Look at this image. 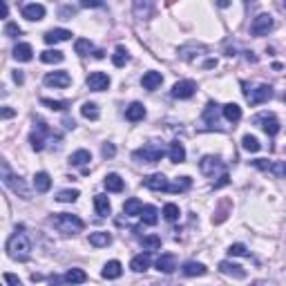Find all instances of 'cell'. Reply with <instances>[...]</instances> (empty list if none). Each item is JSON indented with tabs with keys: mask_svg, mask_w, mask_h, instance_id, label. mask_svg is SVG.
<instances>
[{
	"mask_svg": "<svg viewBox=\"0 0 286 286\" xmlns=\"http://www.w3.org/2000/svg\"><path fill=\"white\" fill-rule=\"evenodd\" d=\"M7 255L11 259H16V262H25V259H29V255H31V241H29V237H27V232H22V226L16 228V232L9 237V241H7Z\"/></svg>",
	"mask_w": 286,
	"mask_h": 286,
	"instance_id": "cell-1",
	"label": "cell"
},
{
	"mask_svg": "<svg viewBox=\"0 0 286 286\" xmlns=\"http://www.w3.org/2000/svg\"><path fill=\"white\" fill-rule=\"evenodd\" d=\"M54 228H56L58 232H63V235H76V232L83 230V219L78 217V214H72V213H61L56 214V217L52 219Z\"/></svg>",
	"mask_w": 286,
	"mask_h": 286,
	"instance_id": "cell-2",
	"label": "cell"
},
{
	"mask_svg": "<svg viewBox=\"0 0 286 286\" xmlns=\"http://www.w3.org/2000/svg\"><path fill=\"white\" fill-rule=\"evenodd\" d=\"M163 154H165L163 145L156 143V141H150V143H145L143 147H139V150L134 152V159L143 161V163H156V161H161Z\"/></svg>",
	"mask_w": 286,
	"mask_h": 286,
	"instance_id": "cell-3",
	"label": "cell"
},
{
	"mask_svg": "<svg viewBox=\"0 0 286 286\" xmlns=\"http://www.w3.org/2000/svg\"><path fill=\"white\" fill-rule=\"evenodd\" d=\"M199 170L206 174L208 179H219L226 174V165L219 156H213V154H206L204 159L199 161Z\"/></svg>",
	"mask_w": 286,
	"mask_h": 286,
	"instance_id": "cell-4",
	"label": "cell"
},
{
	"mask_svg": "<svg viewBox=\"0 0 286 286\" xmlns=\"http://www.w3.org/2000/svg\"><path fill=\"white\" fill-rule=\"evenodd\" d=\"M36 130L29 134V143H31V147H34L36 152H40L45 147V143H47V139H58V137H54V132L49 130V125L45 123L43 119H36Z\"/></svg>",
	"mask_w": 286,
	"mask_h": 286,
	"instance_id": "cell-5",
	"label": "cell"
},
{
	"mask_svg": "<svg viewBox=\"0 0 286 286\" xmlns=\"http://www.w3.org/2000/svg\"><path fill=\"white\" fill-rule=\"evenodd\" d=\"M2 183L7 188H11V192H16L18 197H22V199H29V188H27V183L22 181L20 177H13L11 172H9V165L2 163Z\"/></svg>",
	"mask_w": 286,
	"mask_h": 286,
	"instance_id": "cell-6",
	"label": "cell"
},
{
	"mask_svg": "<svg viewBox=\"0 0 286 286\" xmlns=\"http://www.w3.org/2000/svg\"><path fill=\"white\" fill-rule=\"evenodd\" d=\"M244 94H246V101H248L250 105H259V103L268 101V98L273 96V87L262 83V85H255V87H250V89H244Z\"/></svg>",
	"mask_w": 286,
	"mask_h": 286,
	"instance_id": "cell-7",
	"label": "cell"
},
{
	"mask_svg": "<svg viewBox=\"0 0 286 286\" xmlns=\"http://www.w3.org/2000/svg\"><path fill=\"white\" fill-rule=\"evenodd\" d=\"M253 123L259 125L268 137H275V134L280 132V121H277L275 114H259V116H255V119H253Z\"/></svg>",
	"mask_w": 286,
	"mask_h": 286,
	"instance_id": "cell-8",
	"label": "cell"
},
{
	"mask_svg": "<svg viewBox=\"0 0 286 286\" xmlns=\"http://www.w3.org/2000/svg\"><path fill=\"white\" fill-rule=\"evenodd\" d=\"M273 29V16L271 13H259L250 25V34L253 36H266Z\"/></svg>",
	"mask_w": 286,
	"mask_h": 286,
	"instance_id": "cell-9",
	"label": "cell"
},
{
	"mask_svg": "<svg viewBox=\"0 0 286 286\" xmlns=\"http://www.w3.org/2000/svg\"><path fill=\"white\" fill-rule=\"evenodd\" d=\"M143 186L150 188V190H154V192H170V181L161 172L145 177V179H143Z\"/></svg>",
	"mask_w": 286,
	"mask_h": 286,
	"instance_id": "cell-10",
	"label": "cell"
},
{
	"mask_svg": "<svg viewBox=\"0 0 286 286\" xmlns=\"http://www.w3.org/2000/svg\"><path fill=\"white\" fill-rule=\"evenodd\" d=\"M87 87L92 92H103V89L110 87V76L103 74V72H92L87 76Z\"/></svg>",
	"mask_w": 286,
	"mask_h": 286,
	"instance_id": "cell-11",
	"label": "cell"
},
{
	"mask_svg": "<svg viewBox=\"0 0 286 286\" xmlns=\"http://www.w3.org/2000/svg\"><path fill=\"white\" fill-rule=\"evenodd\" d=\"M195 92H197L195 80H179V83H174V87H172L174 98H190V96H195Z\"/></svg>",
	"mask_w": 286,
	"mask_h": 286,
	"instance_id": "cell-12",
	"label": "cell"
},
{
	"mask_svg": "<svg viewBox=\"0 0 286 286\" xmlns=\"http://www.w3.org/2000/svg\"><path fill=\"white\" fill-rule=\"evenodd\" d=\"M70 83H72V76L67 72H49L45 76V85H49V87H67Z\"/></svg>",
	"mask_w": 286,
	"mask_h": 286,
	"instance_id": "cell-13",
	"label": "cell"
},
{
	"mask_svg": "<svg viewBox=\"0 0 286 286\" xmlns=\"http://www.w3.org/2000/svg\"><path fill=\"white\" fill-rule=\"evenodd\" d=\"M219 271H221L223 275L235 277V280H244L246 277V268L239 266V264H232V262H219Z\"/></svg>",
	"mask_w": 286,
	"mask_h": 286,
	"instance_id": "cell-14",
	"label": "cell"
},
{
	"mask_svg": "<svg viewBox=\"0 0 286 286\" xmlns=\"http://www.w3.org/2000/svg\"><path fill=\"white\" fill-rule=\"evenodd\" d=\"M72 38V31H67V29H49V31H45V36H43V40L47 45H56V43H63V40H70Z\"/></svg>",
	"mask_w": 286,
	"mask_h": 286,
	"instance_id": "cell-15",
	"label": "cell"
},
{
	"mask_svg": "<svg viewBox=\"0 0 286 286\" xmlns=\"http://www.w3.org/2000/svg\"><path fill=\"white\" fill-rule=\"evenodd\" d=\"M177 268V257L172 253H163L156 259V271L159 273H172Z\"/></svg>",
	"mask_w": 286,
	"mask_h": 286,
	"instance_id": "cell-16",
	"label": "cell"
},
{
	"mask_svg": "<svg viewBox=\"0 0 286 286\" xmlns=\"http://www.w3.org/2000/svg\"><path fill=\"white\" fill-rule=\"evenodd\" d=\"M152 264V255H150V250H145V253H141V255H137V257H132V262H130V268H132L134 273H143L147 266Z\"/></svg>",
	"mask_w": 286,
	"mask_h": 286,
	"instance_id": "cell-17",
	"label": "cell"
},
{
	"mask_svg": "<svg viewBox=\"0 0 286 286\" xmlns=\"http://www.w3.org/2000/svg\"><path fill=\"white\" fill-rule=\"evenodd\" d=\"M22 16L27 18V20H43L45 18V7L38 2H31V4H25L22 7Z\"/></svg>",
	"mask_w": 286,
	"mask_h": 286,
	"instance_id": "cell-18",
	"label": "cell"
},
{
	"mask_svg": "<svg viewBox=\"0 0 286 286\" xmlns=\"http://www.w3.org/2000/svg\"><path fill=\"white\" fill-rule=\"evenodd\" d=\"M63 282L65 284H83V282H87V273L83 271V268H70V271L63 275Z\"/></svg>",
	"mask_w": 286,
	"mask_h": 286,
	"instance_id": "cell-19",
	"label": "cell"
},
{
	"mask_svg": "<svg viewBox=\"0 0 286 286\" xmlns=\"http://www.w3.org/2000/svg\"><path fill=\"white\" fill-rule=\"evenodd\" d=\"M217 103H213L210 101L208 105H206V110H204V121H206V125L208 128H217L219 125V112H217Z\"/></svg>",
	"mask_w": 286,
	"mask_h": 286,
	"instance_id": "cell-20",
	"label": "cell"
},
{
	"mask_svg": "<svg viewBox=\"0 0 286 286\" xmlns=\"http://www.w3.org/2000/svg\"><path fill=\"white\" fill-rule=\"evenodd\" d=\"M181 273L186 277H199V275H206L208 268H206L201 262H186V264H183V268H181Z\"/></svg>",
	"mask_w": 286,
	"mask_h": 286,
	"instance_id": "cell-21",
	"label": "cell"
},
{
	"mask_svg": "<svg viewBox=\"0 0 286 286\" xmlns=\"http://www.w3.org/2000/svg\"><path fill=\"white\" fill-rule=\"evenodd\" d=\"M168 156H170V161H172V163H183V161H186V147H183V143H179V141L170 143Z\"/></svg>",
	"mask_w": 286,
	"mask_h": 286,
	"instance_id": "cell-22",
	"label": "cell"
},
{
	"mask_svg": "<svg viewBox=\"0 0 286 286\" xmlns=\"http://www.w3.org/2000/svg\"><path fill=\"white\" fill-rule=\"evenodd\" d=\"M221 114L228 123H237V121L241 119V107L237 105V103H226V105L221 107Z\"/></svg>",
	"mask_w": 286,
	"mask_h": 286,
	"instance_id": "cell-23",
	"label": "cell"
},
{
	"mask_svg": "<svg viewBox=\"0 0 286 286\" xmlns=\"http://www.w3.org/2000/svg\"><path fill=\"white\" fill-rule=\"evenodd\" d=\"M163 83V76H161V72H145L141 78V85L145 89H156L159 85Z\"/></svg>",
	"mask_w": 286,
	"mask_h": 286,
	"instance_id": "cell-24",
	"label": "cell"
},
{
	"mask_svg": "<svg viewBox=\"0 0 286 286\" xmlns=\"http://www.w3.org/2000/svg\"><path fill=\"white\" fill-rule=\"evenodd\" d=\"M121 273H123V266H121V262H116V259H112V262H107L105 266H103V277H105V280H119Z\"/></svg>",
	"mask_w": 286,
	"mask_h": 286,
	"instance_id": "cell-25",
	"label": "cell"
},
{
	"mask_svg": "<svg viewBox=\"0 0 286 286\" xmlns=\"http://www.w3.org/2000/svg\"><path fill=\"white\" fill-rule=\"evenodd\" d=\"M31 56H34V49H31V45L18 43L16 47H13V58H16V61L27 63V61H31Z\"/></svg>",
	"mask_w": 286,
	"mask_h": 286,
	"instance_id": "cell-26",
	"label": "cell"
},
{
	"mask_svg": "<svg viewBox=\"0 0 286 286\" xmlns=\"http://www.w3.org/2000/svg\"><path fill=\"white\" fill-rule=\"evenodd\" d=\"M94 208H96L98 217H107V214L112 213V206H110L107 195H96V197H94Z\"/></svg>",
	"mask_w": 286,
	"mask_h": 286,
	"instance_id": "cell-27",
	"label": "cell"
},
{
	"mask_svg": "<svg viewBox=\"0 0 286 286\" xmlns=\"http://www.w3.org/2000/svg\"><path fill=\"white\" fill-rule=\"evenodd\" d=\"M89 244L96 246V248H103V246H110L112 244V235L105 230H98V232H92L89 235Z\"/></svg>",
	"mask_w": 286,
	"mask_h": 286,
	"instance_id": "cell-28",
	"label": "cell"
},
{
	"mask_svg": "<svg viewBox=\"0 0 286 286\" xmlns=\"http://www.w3.org/2000/svg\"><path fill=\"white\" fill-rule=\"evenodd\" d=\"M34 188H36V192H47L49 188H52V177H49L47 172H36Z\"/></svg>",
	"mask_w": 286,
	"mask_h": 286,
	"instance_id": "cell-29",
	"label": "cell"
},
{
	"mask_svg": "<svg viewBox=\"0 0 286 286\" xmlns=\"http://www.w3.org/2000/svg\"><path fill=\"white\" fill-rule=\"evenodd\" d=\"M103 183H105V188H107L110 192H121V190H123V186H125L123 179H121L116 172H110V174H107Z\"/></svg>",
	"mask_w": 286,
	"mask_h": 286,
	"instance_id": "cell-30",
	"label": "cell"
},
{
	"mask_svg": "<svg viewBox=\"0 0 286 286\" xmlns=\"http://www.w3.org/2000/svg\"><path fill=\"white\" fill-rule=\"evenodd\" d=\"M143 116H145V107H143V103H132V105L125 110V119L128 121H141Z\"/></svg>",
	"mask_w": 286,
	"mask_h": 286,
	"instance_id": "cell-31",
	"label": "cell"
},
{
	"mask_svg": "<svg viewBox=\"0 0 286 286\" xmlns=\"http://www.w3.org/2000/svg\"><path fill=\"white\" fill-rule=\"evenodd\" d=\"M141 219H143V223H147V226H154V223L159 221V210H156L154 206H143Z\"/></svg>",
	"mask_w": 286,
	"mask_h": 286,
	"instance_id": "cell-32",
	"label": "cell"
},
{
	"mask_svg": "<svg viewBox=\"0 0 286 286\" xmlns=\"http://www.w3.org/2000/svg\"><path fill=\"white\" fill-rule=\"evenodd\" d=\"M141 210H143V204L137 199V197H132V199H128L123 204V213L128 214V217H134V214H141Z\"/></svg>",
	"mask_w": 286,
	"mask_h": 286,
	"instance_id": "cell-33",
	"label": "cell"
},
{
	"mask_svg": "<svg viewBox=\"0 0 286 286\" xmlns=\"http://www.w3.org/2000/svg\"><path fill=\"white\" fill-rule=\"evenodd\" d=\"M87 161H92L89 150H76V152H72V156H70V163L72 165H85Z\"/></svg>",
	"mask_w": 286,
	"mask_h": 286,
	"instance_id": "cell-34",
	"label": "cell"
},
{
	"mask_svg": "<svg viewBox=\"0 0 286 286\" xmlns=\"http://www.w3.org/2000/svg\"><path fill=\"white\" fill-rule=\"evenodd\" d=\"M63 58H65V54L63 52H58V49H47V52H43L40 54V61L43 63H63Z\"/></svg>",
	"mask_w": 286,
	"mask_h": 286,
	"instance_id": "cell-35",
	"label": "cell"
},
{
	"mask_svg": "<svg viewBox=\"0 0 286 286\" xmlns=\"http://www.w3.org/2000/svg\"><path fill=\"white\" fill-rule=\"evenodd\" d=\"M130 61V56H128V49L123 47V45H119V47L114 49V56H112V63H114L116 67H125V63Z\"/></svg>",
	"mask_w": 286,
	"mask_h": 286,
	"instance_id": "cell-36",
	"label": "cell"
},
{
	"mask_svg": "<svg viewBox=\"0 0 286 286\" xmlns=\"http://www.w3.org/2000/svg\"><path fill=\"white\" fill-rule=\"evenodd\" d=\"M74 49L78 56H87V54L94 49V45H92V40H87V38H78L74 43Z\"/></svg>",
	"mask_w": 286,
	"mask_h": 286,
	"instance_id": "cell-37",
	"label": "cell"
},
{
	"mask_svg": "<svg viewBox=\"0 0 286 286\" xmlns=\"http://www.w3.org/2000/svg\"><path fill=\"white\" fill-rule=\"evenodd\" d=\"M80 114H83L85 119H89V121H96L98 119L96 103H83V105H80Z\"/></svg>",
	"mask_w": 286,
	"mask_h": 286,
	"instance_id": "cell-38",
	"label": "cell"
},
{
	"mask_svg": "<svg viewBox=\"0 0 286 286\" xmlns=\"http://www.w3.org/2000/svg\"><path fill=\"white\" fill-rule=\"evenodd\" d=\"M241 147H244L246 152H259V147H262V143H259L255 137H250V134H246V137L241 139Z\"/></svg>",
	"mask_w": 286,
	"mask_h": 286,
	"instance_id": "cell-39",
	"label": "cell"
},
{
	"mask_svg": "<svg viewBox=\"0 0 286 286\" xmlns=\"http://www.w3.org/2000/svg\"><path fill=\"white\" fill-rule=\"evenodd\" d=\"M78 197H80L78 190H61V192L56 195V199L61 201V204H74Z\"/></svg>",
	"mask_w": 286,
	"mask_h": 286,
	"instance_id": "cell-40",
	"label": "cell"
},
{
	"mask_svg": "<svg viewBox=\"0 0 286 286\" xmlns=\"http://www.w3.org/2000/svg\"><path fill=\"white\" fill-rule=\"evenodd\" d=\"M192 186L190 177H179L174 183H170V192H186Z\"/></svg>",
	"mask_w": 286,
	"mask_h": 286,
	"instance_id": "cell-41",
	"label": "cell"
},
{
	"mask_svg": "<svg viewBox=\"0 0 286 286\" xmlns=\"http://www.w3.org/2000/svg\"><path fill=\"white\" fill-rule=\"evenodd\" d=\"M179 206L177 204H165V208H163V217L168 219V221H177L179 219Z\"/></svg>",
	"mask_w": 286,
	"mask_h": 286,
	"instance_id": "cell-42",
	"label": "cell"
},
{
	"mask_svg": "<svg viewBox=\"0 0 286 286\" xmlns=\"http://www.w3.org/2000/svg\"><path fill=\"white\" fill-rule=\"evenodd\" d=\"M143 248H147V250H156V248H161V237H156V235H147V237H143Z\"/></svg>",
	"mask_w": 286,
	"mask_h": 286,
	"instance_id": "cell-43",
	"label": "cell"
},
{
	"mask_svg": "<svg viewBox=\"0 0 286 286\" xmlns=\"http://www.w3.org/2000/svg\"><path fill=\"white\" fill-rule=\"evenodd\" d=\"M268 172H273L277 179H284V177H286V161H280V163H271Z\"/></svg>",
	"mask_w": 286,
	"mask_h": 286,
	"instance_id": "cell-44",
	"label": "cell"
},
{
	"mask_svg": "<svg viewBox=\"0 0 286 286\" xmlns=\"http://www.w3.org/2000/svg\"><path fill=\"white\" fill-rule=\"evenodd\" d=\"M43 105H47L49 110H56V112H63L67 107V101H52V98H43Z\"/></svg>",
	"mask_w": 286,
	"mask_h": 286,
	"instance_id": "cell-45",
	"label": "cell"
},
{
	"mask_svg": "<svg viewBox=\"0 0 286 286\" xmlns=\"http://www.w3.org/2000/svg\"><path fill=\"white\" fill-rule=\"evenodd\" d=\"M228 255H230V257H244V255H248V248H246L244 244H232L230 248H228Z\"/></svg>",
	"mask_w": 286,
	"mask_h": 286,
	"instance_id": "cell-46",
	"label": "cell"
},
{
	"mask_svg": "<svg viewBox=\"0 0 286 286\" xmlns=\"http://www.w3.org/2000/svg\"><path fill=\"white\" fill-rule=\"evenodd\" d=\"M22 29L16 25V22H7L4 25V36H9V38H16V36H20Z\"/></svg>",
	"mask_w": 286,
	"mask_h": 286,
	"instance_id": "cell-47",
	"label": "cell"
},
{
	"mask_svg": "<svg viewBox=\"0 0 286 286\" xmlns=\"http://www.w3.org/2000/svg\"><path fill=\"white\" fill-rule=\"evenodd\" d=\"M74 13H76V7H72V4H67V7L61 9V18H63V20H70Z\"/></svg>",
	"mask_w": 286,
	"mask_h": 286,
	"instance_id": "cell-48",
	"label": "cell"
},
{
	"mask_svg": "<svg viewBox=\"0 0 286 286\" xmlns=\"http://www.w3.org/2000/svg\"><path fill=\"white\" fill-rule=\"evenodd\" d=\"M4 282H7V286H22V282L13 273H4Z\"/></svg>",
	"mask_w": 286,
	"mask_h": 286,
	"instance_id": "cell-49",
	"label": "cell"
},
{
	"mask_svg": "<svg viewBox=\"0 0 286 286\" xmlns=\"http://www.w3.org/2000/svg\"><path fill=\"white\" fill-rule=\"evenodd\" d=\"M114 154H116L114 143H105V145H103V156H105V159H112Z\"/></svg>",
	"mask_w": 286,
	"mask_h": 286,
	"instance_id": "cell-50",
	"label": "cell"
},
{
	"mask_svg": "<svg viewBox=\"0 0 286 286\" xmlns=\"http://www.w3.org/2000/svg\"><path fill=\"white\" fill-rule=\"evenodd\" d=\"M253 165H255V168H259V170H268V168H271V161H268V159H255Z\"/></svg>",
	"mask_w": 286,
	"mask_h": 286,
	"instance_id": "cell-51",
	"label": "cell"
},
{
	"mask_svg": "<svg viewBox=\"0 0 286 286\" xmlns=\"http://www.w3.org/2000/svg\"><path fill=\"white\" fill-rule=\"evenodd\" d=\"M134 9H137V13H139V16H141V11L143 13H147V11H150V4H141V2H137V4H134Z\"/></svg>",
	"mask_w": 286,
	"mask_h": 286,
	"instance_id": "cell-52",
	"label": "cell"
},
{
	"mask_svg": "<svg viewBox=\"0 0 286 286\" xmlns=\"http://www.w3.org/2000/svg\"><path fill=\"white\" fill-rule=\"evenodd\" d=\"M80 7H103V2H98V0H83Z\"/></svg>",
	"mask_w": 286,
	"mask_h": 286,
	"instance_id": "cell-53",
	"label": "cell"
},
{
	"mask_svg": "<svg viewBox=\"0 0 286 286\" xmlns=\"http://www.w3.org/2000/svg\"><path fill=\"white\" fill-rule=\"evenodd\" d=\"M253 286H277L275 282H268V280H257Z\"/></svg>",
	"mask_w": 286,
	"mask_h": 286,
	"instance_id": "cell-54",
	"label": "cell"
},
{
	"mask_svg": "<svg viewBox=\"0 0 286 286\" xmlns=\"http://www.w3.org/2000/svg\"><path fill=\"white\" fill-rule=\"evenodd\" d=\"M7 13H9L7 2H0V16H2V18H7Z\"/></svg>",
	"mask_w": 286,
	"mask_h": 286,
	"instance_id": "cell-55",
	"label": "cell"
},
{
	"mask_svg": "<svg viewBox=\"0 0 286 286\" xmlns=\"http://www.w3.org/2000/svg\"><path fill=\"white\" fill-rule=\"evenodd\" d=\"M11 116H13V110H11V107H4V110H2V119H11Z\"/></svg>",
	"mask_w": 286,
	"mask_h": 286,
	"instance_id": "cell-56",
	"label": "cell"
},
{
	"mask_svg": "<svg viewBox=\"0 0 286 286\" xmlns=\"http://www.w3.org/2000/svg\"><path fill=\"white\" fill-rule=\"evenodd\" d=\"M13 80H16V83H18V85H20V83H22V80H25V76H22V74H20V72H13Z\"/></svg>",
	"mask_w": 286,
	"mask_h": 286,
	"instance_id": "cell-57",
	"label": "cell"
},
{
	"mask_svg": "<svg viewBox=\"0 0 286 286\" xmlns=\"http://www.w3.org/2000/svg\"><path fill=\"white\" fill-rule=\"evenodd\" d=\"M49 284H52V286H61V280H58V277H56V275H54V277H52V280H49Z\"/></svg>",
	"mask_w": 286,
	"mask_h": 286,
	"instance_id": "cell-58",
	"label": "cell"
},
{
	"mask_svg": "<svg viewBox=\"0 0 286 286\" xmlns=\"http://www.w3.org/2000/svg\"><path fill=\"white\" fill-rule=\"evenodd\" d=\"M94 56H96V58H103V56H105V52H101V49H96V52H94Z\"/></svg>",
	"mask_w": 286,
	"mask_h": 286,
	"instance_id": "cell-59",
	"label": "cell"
},
{
	"mask_svg": "<svg viewBox=\"0 0 286 286\" xmlns=\"http://www.w3.org/2000/svg\"><path fill=\"white\" fill-rule=\"evenodd\" d=\"M152 286H177V284H152Z\"/></svg>",
	"mask_w": 286,
	"mask_h": 286,
	"instance_id": "cell-60",
	"label": "cell"
},
{
	"mask_svg": "<svg viewBox=\"0 0 286 286\" xmlns=\"http://www.w3.org/2000/svg\"><path fill=\"white\" fill-rule=\"evenodd\" d=\"M284 103H286V96H284Z\"/></svg>",
	"mask_w": 286,
	"mask_h": 286,
	"instance_id": "cell-61",
	"label": "cell"
}]
</instances>
